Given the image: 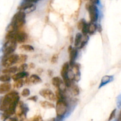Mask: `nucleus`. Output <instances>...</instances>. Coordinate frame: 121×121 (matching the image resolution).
Returning <instances> with one entry per match:
<instances>
[{
	"label": "nucleus",
	"instance_id": "f257e3e1",
	"mask_svg": "<svg viewBox=\"0 0 121 121\" xmlns=\"http://www.w3.org/2000/svg\"><path fill=\"white\" fill-rule=\"evenodd\" d=\"M20 101V96L16 91H12L7 93L2 98V102L0 104V111H5L7 110L15 111L17 105Z\"/></svg>",
	"mask_w": 121,
	"mask_h": 121
},
{
	"label": "nucleus",
	"instance_id": "f03ea898",
	"mask_svg": "<svg viewBox=\"0 0 121 121\" xmlns=\"http://www.w3.org/2000/svg\"><path fill=\"white\" fill-rule=\"evenodd\" d=\"M26 14L25 13L21 11H19L14 15L11 24L15 26L18 31L19 29L22 28L26 23Z\"/></svg>",
	"mask_w": 121,
	"mask_h": 121
},
{
	"label": "nucleus",
	"instance_id": "7ed1b4c3",
	"mask_svg": "<svg viewBox=\"0 0 121 121\" xmlns=\"http://www.w3.org/2000/svg\"><path fill=\"white\" fill-rule=\"evenodd\" d=\"M55 108L57 117L65 118L69 111L68 102L66 100H57Z\"/></svg>",
	"mask_w": 121,
	"mask_h": 121
},
{
	"label": "nucleus",
	"instance_id": "20e7f679",
	"mask_svg": "<svg viewBox=\"0 0 121 121\" xmlns=\"http://www.w3.org/2000/svg\"><path fill=\"white\" fill-rule=\"evenodd\" d=\"M86 8L89 13L91 22H96L99 18V10L97 6L89 2L86 3Z\"/></svg>",
	"mask_w": 121,
	"mask_h": 121
},
{
	"label": "nucleus",
	"instance_id": "39448f33",
	"mask_svg": "<svg viewBox=\"0 0 121 121\" xmlns=\"http://www.w3.org/2000/svg\"><path fill=\"white\" fill-rule=\"evenodd\" d=\"M17 48V43L15 39L6 40V42L2 47V52L4 56H8L11 55Z\"/></svg>",
	"mask_w": 121,
	"mask_h": 121
},
{
	"label": "nucleus",
	"instance_id": "423d86ee",
	"mask_svg": "<svg viewBox=\"0 0 121 121\" xmlns=\"http://www.w3.org/2000/svg\"><path fill=\"white\" fill-rule=\"evenodd\" d=\"M18 60L17 54H11L8 56H3L2 59V66L7 68L17 63Z\"/></svg>",
	"mask_w": 121,
	"mask_h": 121
},
{
	"label": "nucleus",
	"instance_id": "0eeeda50",
	"mask_svg": "<svg viewBox=\"0 0 121 121\" xmlns=\"http://www.w3.org/2000/svg\"><path fill=\"white\" fill-rule=\"evenodd\" d=\"M52 84L55 87H56L57 89L59 90L61 92L65 93L66 92V86L64 84L63 81L60 77H54L52 79Z\"/></svg>",
	"mask_w": 121,
	"mask_h": 121
},
{
	"label": "nucleus",
	"instance_id": "6e6552de",
	"mask_svg": "<svg viewBox=\"0 0 121 121\" xmlns=\"http://www.w3.org/2000/svg\"><path fill=\"white\" fill-rule=\"evenodd\" d=\"M39 94L44 98L50 101H55L56 96L54 93L48 89H43L39 92Z\"/></svg>",
	"mask_w": 121,
	"mask_h": 121
},
{
	"label": "nucleus",
	"instance_id": "1a4fd4ad",
	"mask_svg": "<svg viewBox=\"0 0 121 121\" xmlns=\"http://www.w3.org/2000/svg\"><path fill=\"white\" fill-rule=\"evenodd\" d=\"M14 38H15V42L17 43V44H22L24 43L27 41V39H28V35H27V33H25L24 31H17L15 33Z\"/></svg>",
	"mask_w": 121,
	"mask_h": 121
},
{
	"label": "nucleus",
	"instance_id": "9d476101",
	"mask_svg": "<svg viewBox=\"0 0 121 121\" xmlns=\"http://www.w3.org/2000/svg\"><path fill=\"white\" fill-rule=\"evenodd\" d=\"M69 66L70 67H73V66L74 65V64L75 63H74V61L76 60V59L77 56H78V48H73L72 50L69 53Z\"/></svg>",
	"mask_w": 121,
	"mask_h": 121
},
{
	"label": "nucleus",
	"instance_id": "9b49d317",
	"mask_svg": "<svg viewBox=\"0 0 121 121\" xmlns=\"http://www.w3.org/2000/svg\"><path fill=\"white\" fill-rule=\"evenodd\" d=\"M113 76L111 75H105L102 78L101 82L100 83V85H99V89H100L101 87H102L103 86H105L107 84L113 81Z\"/></svg>",
	"mask_w": 121,
	"mask_h": 121
},
{
	"label": "nucleus",
	"instance_id": "f8f14e48",
	"mask_svg": "<svg viewBox=\"0 0 121 121\" xmlns=\"http://www.w3.org/2000/svg\"><path fill=\"white\" fill-rule=\"evenodd\" d=\"M70 70V66L69 62H66L63 64L62 66V68H61V76L63 78V80L66 79V78H68V72L69 70Z\"/></svg>",
	"mask_w": 121,
	"mask_h": 121
},
{
	"label": "nucleus",
	"instance_id": "ddd939ff",
	"mask_svg": "<svg viewBox=\"0 0 121 121\" xmlns=\"http://www.w3.org/2000/svg\"><path fill=\"white\" fill-rule=\"evenodd\" d=\"M11 89V85L9 83H3L0 84V94H4L9 92Z\"/></svg>",
	"mask_w": 121,
	"mask_h": 121
},
{
	"label": "nucleus",
	"instance_id": "4468645a",
	"mask_svg": "<svg viewBox=\"0 0 121 121\" xmlns=\"http://www.w3.org/2000/svg\"><path fill=\"white\" fill-rule=\"evenodd\" d=\"M28 76V73L26 72H18L17 73H15L12 76L11 78L14 82L17 81L20 79H22L23 78H27Z\"/></svg>",
	"mask_w": 121,
	"mask_h": 121
},
{
	"label": "nucleus",
	"instance_id": "2eb2a0df",
	"mask_svg": "<svg viewBox=\"0 0 121 121\" xmlns=\"http://www.w3.org/2000/svg\"><path fill=\"white\" fill-rule=\"evenodd\" d=\"M29 79L30 84H37L40 83L42 82L41 79L38 75L35 74H31L30 76L28 78Z\"/></svg>",
	"mask_w": 121,
	"mask_h": 121
},
{
	"label": "nucleus",
	"instance_id": "dca6fc26",
	"mask_svg": "<svg viewBox=\"0 0 121 121\" xmlns=\"http://www.w3.org/2000/svg\"><path fill=\"white\" fill-rule=\"evenodd\" d=\"M18 71V67L17 66H13V67H9L5 68V69L2 70V73L3 74H15Z\"/></svg>",
	"mask_w": 121,
	"mask_h": 121
},
{
	"label": "nucleus",
	"instance_id": "f3484780",
	"mask_svg": "<svg viewBox=\"0 0 121 121\" xmlns=\"http://www.w3.org/2000/svg\"><path fill=\"white\" fill-rule=\"evenodd\" d=\"M40 105L41 107H43L44 109H52L55 108V105L52 103H50L48 101L44 100V101H41L40 102Z\"/></svg>",
	"mask_w": 121,
	"mask_h": 121
},
{
	"label": "nucleus",
	"instance_id": "a211bd4d",
	"mask_svg": "<svg viewBox=\"0 0 121 121\" xmlns=\"http://www.w3.org/2000/svg\"><path fill=\"white\" fill-rule=\"evenodd\" d=\"M33 3H31V2H23L20 6L18 7V9L20 11H24L26 10L27 9H28V8L31 7V6L33 5Z\"/></svg>",
	"mask_w": 121,
	"mask_h": 121
},
{
	"label": "nucleus",
	"instance_id": "6ab92c4d",
	"mask_svg": "<svg viewBox=\"0 0 121 121\" xmlns=\"http://www.w3.org/2000/svg\"><path fill=\"white\" fill-rule=\"evenodd\" d=\"M82 34L80 33H77L76 35L75 39H74V46H75L76 48H78V47H79V45H80L82 41Z\"/></svg>",
	"mask_w": 121,
	"mask_h": 121
},
{
	"label": "nucleus",
	"instance_id": "aec40b11",
	"mask_svg": "<svg viewBox=\"0 0 121 121\" xmlns=\"http://www.w3.org/2000/svg\"><path fill=\"white\" fill-rule=\"evenodd\" d=\"M20 50L26 51L28 52H33L34 51V48L30 44H22L19 47Z\"/></svg>",
	"mask_w": 121,
	"mask_h": 121
},
{
	"label": "nucleus",
	"instance_id": "412c9836",
	"mask_svg": "<svg viewBox=\"0 0 121 121\" xmlns=\"http://www.w3.org/2000/svg\"><path fill=\"white\" fill-rule=\"evenodd\" d=\"M56 99H57L58 100H66V96H65V93L61 92L59 90L57 89L56 91Z\"/></svg>",
	"mask_w": 121,
	"mask_h": 121
},
{
	"label": "nucleus",
	"instance_id": "4be33fe9",
	"mask_svg": "<svg viewBox=\"0 0 121 121\" xmlns=\"http://www.w3.org/2000/svg\"><path fill=\"white\" fill-rule=\"evenodd\" d=\"M97 30V25L93 22H91L88 26V34H93Z\"/></svg>",
	"mask_w": 121,
	"mask_h": 121
},
{
	"label": "nucleus",
	"instance_id": "5701e85b",
	"mask_svg": "<svg viewBox=\"0 0 121 121\" xmlns=\"http://www.w3.org/2000/svg\"><path fill=\"white\" fill-rule=\"evenodd\" d=\"M88 40H89L88 35H83L81 43H80V45H79V47H78V48H79V49H82V48H83V47L85 46V45H86V44H87V43L88 42Z\"/></svg>",
	"mask_w": 121,
	"mask_h": 121
},
{
	"label": "nucleus",
	"instance_id": "b1692460",
	"mask_svg": "<svg viewBox=\"0 0 121 121\" xmlns=\"http://www.w3.org/2000/svg\"><path fill=\"white\" fill-rule=\"evenodd\" d=\"M27 58H28V57H27V56L26 55V54H19V55H18V60L17 63H24L27 61Z\"/></svg>",
	"mask_w": 121,
	"mask_h": 121
},
{
	"label": "nucleus",
	"instance_id": "393cba45",
	"mask_svg": "<svg viewBox=\"0 0 121 121\" xmlns=\"http://www.w3.org/2000/svg\"><path fill=\"white\" fill-rule=\"evenodd\" d=\"M11 77L9 74H4L0 76V82H2L3 83H7L10 81Z\"/></svg>",
	"mask_w": 121,
	"mask_h": 121
},
{
	"label": "nucleus",
	"instance_id": "a878e982",
	"mask_svg": "<svg viewBox=\"0 0 121 121\" xmlns=\"http://www.w3.org/2000/svg\"><path fill=\"white\" fill-rule=\"evenodd\" d=\"M72 92L74 96H78L80 93V89L77 85H72Z\"/></svg>",
	"mask_w": 121,
	"mask_h": 121
},
{
	"label": "nucleus",
	"instance_id": "bb28decb",
	"mask_svg": "<svg viewBox=\"0 0 121 121\" xmlns=\"http://www.w3.org/2000/svg\"><path fill=\"white\" fill-rule=\"evenodd\" d=\"M87 23V22L86 21V20L85 19H81L79 21V22H78V24H77V27H78V29L79 30L81 31V30L82 29L83 27L85 26V25Z\"/></svg>",
	"mask_w": 121,
	"mask_h": 121
},
{
	"label": "nucleus",
	"instance_id": "cd10ccee",
	"mask_svg": "<svg viewBox=\"0 0 121 121\" xmlns=\"http://www.w3.org/2000/svg\"><path fill=\"white\" fill-rule=\"evenodd\" d=\"M24 85V80L22 79H20L15 82L14 84V86L17 89H20Z\"/></svg>",
	"mask_w": 121,
	"mask_h": 121
},
{
	"label": "nucleus",
	"instance_id": "c85d7f7f",
	"mask_svg": "<svg viewBox=\"0 0 121 121\" xmlns=\"http://www.w3.org/2000/svg\"><path fill=\"white\" fill-rule=\"evenodd\" d=\"M28 65H27V64L26 63L21 64V65L20 66V67H18V71L19 72H25V71L28 69Z\"/></svg>",
	"mask_w": 121,
	"mask_h": 121
},
{
	"label": "nucleus",
	"instance_id": "c756f323",
	"mask_svg": "<svg viewBox=\"0 0 121 121\" xmlns=\"http://www.w3.org/2000/svg\"><path fill=\"white\" fill-rule=\"evenodd\" d=\"M30 95V91L27 88L24 89L22 90V92H21V95H22V96L24 97V98H27V97L29 96Z\"/></svg>",
	"mask_w": 121,
	"mask_h": 121
},
{
	"label": "nucleus",
	"instance_id": "7c9ffc66",
	"mask_svg": "<svg viewBox=\"0 0 121 121\" xmlns=\"http://www.w3.org/2000/svg\"><path fill=\"white\" fill-rule=\"evenodd\" d=\"M58 59H59V54H54L52 56L51 59V63L52 64H55L57 62Z\"/></svg>",
	"mask_w": 121,
	"mask_h": 121
},
{
	"label": "nucleus",
	"instance_id": "2f4dec72",
	"mask_svg": "<svg viewBox=\"0 0 121 121\" xmlns=\"http://www.w3.org/2000/svg\"><path fill=\"white\" fill-rule=\"evenodd\" d=\"M36 9V7H35L34 5H33V6H31V7H30V8H28V9H27L26 10L24 11V13H25V14H29V13H31V12L34 11L35 9Z\"/></svg>",
	"mask_w": 121,
	"mask_h": 121
},
{
	"label": "nucleus",
	"instance_id": "473e14b6",
	"mask_svg": "<svg viewBox=\"0 0 121 121\" xmlns=\"http://www.w3.org/2000/svg\"><path fill=\"white\" fill-rule=\"evenodd\" d=\"M116 113H117V109H113V111L111 112V114H110V115H109V117L108 121H111L112 119H113V118H115V117Z\"/></svg>",
	"mask_w": 121,
	"mask_h": 121
},
{
	"label": "nucleus",
	"instance_id": "72a5a7b5",
	"mask_svg": "<svg viewBox=\"0 0 121 121\" xmlns=\"http://www.w3.org/2000/svg\"><path fill=\"white\" fill-rule=\"evenodd\" d=\"M117 106L118 109H121V95H119L117 98Z\"/></svg>",
	"mask_w": 121,
	"mask_h": 121
},
{
	"label": "nucleus",
	"instance_id": "f704fd0d",
	"mask_svg": "<svg viewBox=\"0 0 121 121\" xmlns=\"http://www.w3.org/2000/svg\"><path fill=\"white\" fill-rule=\"evenodd\" d=\"M28 100H31V101H33L34 102H35L37 101L38 100V97L37 96H32L31 97H30L28 99Z\"/></svg>",
	"mask_w": 121,
	"mask_h": 121
},
{
	"label": "nucleus",
	"instance_id": "c9c22d12",
	"mask_svg": "<svg viewBox=\"0 0 121 121\" xmlns=\"http://www.w3.org/2000/svg\"><path fill=\"white\" fill-rule=\"evenodd\" d=\"M90 2L93 4L95 5L99 4L100 3V0H89Z\"/></svg>",
	"mask_w": 121,
	"mask_h": 121
},
{
	"label": "nucleus",
	"instance_id": "e433bc0d",
	"mask_svg": "<svg viewBox=\"0 0 121 121\" xmlns=\"http://www.w3.org/2000/svg\"><path fill=\"white\" fill-rule=\"evenodd\" d=\"M65 118L64 117H57L56 118H54V121H63Z\"/></svg>",
	"mask_w": 121,
	"mask_h": 121
},
{
	"label": "nucleus",
	"instance_id": "4c0bfd02",
	"mask_svg": "<svg viewBox=\"0 0 121 121\" xmlns=\"http://www.w3.org/2000/svg\"><path fill=\"white\" fill-rule=\"evenodd\" d=\"M24 84H25V85H30V82H29V79H28V77L26 78V79L24 80Z\"/></svg>",
	"mask_w": 121,
	"mask_h": 121
},
{
	"label": "nucleus",
	"instance_id": "58836bf2",
	"mask_svg": "<svg viewBox=\"0 0 121 121\" xmlns=\"http://www.w3.org/2000/svg\"><path fill=\"white\" fill-rule=\"evenodd\" d=\"M23 1L24 2H31V3H33V2H37L39 0H23Z\"/></svg>",
	"mask_w": 121,
	"mask_h": 121
},
{
	"label": "nucleus",
	"instance_id": "ea45409f",
	"mask_svg": "<svg viewBox=\"0 0 121 121\" xmlns=\"http://www.w3.org/2000/svg\"><path fill=\"white\" fill-rule=\"evenodd\" d=\"M4 120H5V118L4 117L3 113L0 112V121H4Z\"/></svg>",
	"mask_w": 121,
	"mask_h": 121
},
{
	"label": "nucleus",
	"instance_id": "a19ab883",
	"mask_svg": "<svg viewBox=\"0 0 121 121\" xmlns=\"http://www.w3.org/2000/svg\"><path fill=\"white\" fill-rule=\"evenodd\" d=\"M48 74L49 76H53V72L52 70H48Z\"/></svg>",
	"mask_w": 121,
	"mask_h": 121
},
{
	"label": "nucleus",
	"instance_id": "79ce46f5",
	"mask_svg": "<svg viewBox=\"0 0 121 121\" xmlns=\"http://www.w3.org/2000/svg\"><path fill=\"white\" fill-rule=\"evenodd\" d=\"M72 49H73V47H72V46H69L68 47V49H67V51H68V53H69L70 52H71V51L72 50Z\"/></svg>",
	"mask_w": 121,
	"mask_h": 121
},
{
	"label": "nucleus",
	"instance_id": "37998d69",
	"mask_svg": "<svg viewBox=\"0 0 121 121\" xmlns=\"http://www.w3.org/2000/svg\"><path fill=\"white\" fill-rule=\"evenodd\" d=\"M29 66L30 68L33 69V68H34V67H35V65H34V63H31L30 64L29 66Z\"/></svg>",
	"mask_w": 121,
	"mask_h": 121
},
{
	"label": "nucleus",
	"instance_id": "c03bdc74",
	"mask_svg": "<svg viewBox=\"0 0 121 121\" xmlns=\"http://www.w3.org/2000/svg\"><path fill=\"white\" fill-rule=\"evenodd\" d=\"M43 72V70L42 69L39 68V69H37V72H38V73H40H40H42Z\"/></svg>",
	"mask_w": 121,
	"mask_h": 121
},
{
	"label": "nucleus",
	"instance_id": "a18cd8bd",
	"mask_svg": "<svg viewBox=\"0 0 121 121\" xmlns=\"http://www.w3.org/2000/svg\"><path fill=\"white\" fill-rule=\"evenodd\" d=\"M70 40L71 43H73V42H74V40H73V37H71L70 39Z\"/></svg>",
	"mask_w": 121,
	"mask_h": 121
},
{
	"label": "nucleus",
	"instance_id": "49530a36",
	"mask_svg": "<svg viewBox=\"0 0 121 121\" xmlns=\"http://www.w3.org/2000/svg\"><path fill=\"white\" fill-rule=\"evenodd\" d=\"M112 121H118V119H115V120H113Z\"/></svg>",
	"mask_w": 121,
	"mask_h": 121
}]
</instances>
